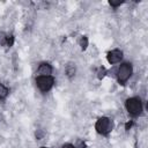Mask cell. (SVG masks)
Returning <instances> with one entry per match:
<instances>
[{
    "label": "cell",
    "instance_id": "obj_1",
    "mask_svg": "<svg viewBox=\"0 0 148 148\" xmlns=\"http://www.w3.org/2000/svg\"><path fill=\"white\" fill-rule=\"evenodd\" d=\"M132 74V66L130 64H123L118 69V80L120 83L126 82Z\"/></svg>",
    "mask_w": 148,
    "mask_h": 148
},
{
    "label": "cell",
    "instance_id": "obj_2",
    "mask_svg": "<svg viewBox=\"0 0 148 148\" xmlns=\"http://www.w3.org/2000/svg\"><path fill=\"white\" fill-rule=\"evenodd\" d=\"M126 109L132 114H139L142 110L141 102L138 98H128L126 101Z\"/></svg>",
    "mask_w": 148,
    "mask_h": 148
},
{
    "label": "cell",
    "instance_id": "obj_3",
    "mask_svg": "<svg viewBox=\"0 0 148 148\" xmlns=\"http://www.w3.org/2000/svg\"><path fill=\"white\" fill-rule=\"evenodd\" d=\"M111 126H112V125H111L110 119H109V118H105V117L99 118V119L97 120L96 125H95L97 132L101 133V134H106V133H109L110 130H111Z\"/></svg>",
    "mask_w": 148,
    "mask_h": 148
},
{
    "label": "cell",
    "instance_id": "obj_4",
    "mask_svg": "<svg viewBox=\"0 0 148 148\" xmlns=\"http://www.w3.org/2000/svg\"><path fill=\"white\" fill-rule=\"evenodd\" d=\"M53 77H51L50 75L49 76H39L37 79V86L38 88L42 90V91H47L51 89V87L53 86Z\"/></svg>",
    "mask_w": 148,
    "mask_h": 148
},
{
    "label": "cell",
    "instance_id": "obj_5",
    "mask_svg": "<svg viewBox=\"0 0 148 148\" xmlns=\"http://www.w3.org/2000/svg\"><path fill=\"white\" fill-rule=\"evenodd\" d=\"M123 58V52L120 50H113L108 53V60L110 64H116L119 62Z\"/></svg>",
    "mask_w": 148,
    "mask_h": 148
},
{
    "label": "cell",
    "instance_id": "obj_6",
    "mask_svg": "<svg viewBox=\"0 0 148 148\" xmlns=\"http://www.w3.org/2000/svg\"><path fill=\"white\" fill-rule=\"evenodd\" d=\"M52 72V67L49 65V64H42L38 68V73L42 75V76H49Z\"/></svg>",
    "mask_w": 148,
    "mask_h": 148
},
{
    "label": "cell",
    "instance_id": "obj_7",
    "mask_svg": "<svg viewBox=\"0 0 148 148\" xmlns=\"http://www.w3.org/2000/svg\"><path fill=\"white\" fill-rule=\"evenodd\" d=\"M7 94H8V89L3 84L0 83V98H5L7 96Z\"/></svg>",
    "mask_w": 148,
    "mask_h": 148
},
{
    "label": "cell",
    "instance_id": "obj_8",
    "mask_svg": "<svg viewBox=\"0 0 148 148\" xmlns=\"http://www.w3.org/2000/svg\"><path fill=\"white\" fill-rule=\"evenodd\" d=\"M7 43V37H6V35L5 34H0V45H5Z\"/></svg>",
    "mask_w": 148,
    "mask_h": 148
},
{
    "label": "cell",
    "instance_id": "obj_9",
    "mask_svg": "<svg viewBox=\"0 0 148 148\" xmlns=\"http://www.w3.org/2000/svg\"><path fill=\"white\" fill-rule=\"evenodd\" d=\"M87 43H88V42H87V38H86V37H83V38L81 39V47H82L83 50L87 47Z\"/></svg>",
    "mask_w": 148,
    "mask_h": 148
},
{
    "label": "cell",
    "instance_id": "obj_10",
    "mask_svg": "<svg viewBox=\"0 0 148 148\" xmlns=\"http://www.w3.org/2000/svg\"><path fill=\"white\" fill-rule=\"evenodd\" d=\"M121 3H123V1H120V0H118V1H113V0H111V1H110V5L113 6V7L119 6V5H121Z\"/></svg>",
    "mask_w": 148,
    "mask_h": 148
},
{
    "label": "cell",
    "instance_id": "obj_11",
    "mask_svg": "<svg viewBox=\"0 0 148 148\" xmlns=\"http://www.w3.org/2000/svg\"><path fill=\"white\" fill-rule=\"evenodd\" d=\"M62 148H74V147H73L72 145H64Z\"/></svg>",
    "mask_w": 148,
    "mask_h": 148
},
{
    "label": "cell",
    "instance_id": "obj_12",
    "mask_svg": "<svg viewBox=\"0 0 148 148\" xmlns=\"http://www.w3.org/2000/svg\"><path fill=\"white\" fill-rule=\"evenodd\" d=\"M42 148H45V147H42Z\"/></svg>",
    "mask_w": 148,
    "mask_h": 148
}]
</instances>
